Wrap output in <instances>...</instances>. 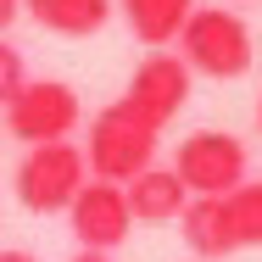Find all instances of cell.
I'll return each mask as SVG.
<instances>
[{"instance_id":"17","label":"cell","mask_w":262,"mask_h":262,"mask_svg":"<svg viewBox=\"0 0 262 262\" xmlns=\"http://www.w3.org/2000/svg\"><path fill=\"white\" fill-rule=\"evenodd\" d=\"M257 128H262V95H257Z\"/></svg>"},{"instance_id":"7","label":"cell","mask_w":262,"mask_h":262,"mask_svg":"<svg viewBox=\"0 0 262 262\" xmlns=\"http://www.w3.org/2000/svg\"><path fill=\"white\" fill-rule=\"evenodd\" d=\"M67 223H73V240H78V251H117L123 240H128V229H134V212H128V195H123V184H106V179H90L78 195H73V207H67Z\"/></svg>"},{"instance_id":"12","label":"cell","mask_w":262,"mask_h":262,"mask_svg":"<svg viewBox=\"0 0 262 262\" xmlns=\"http://www.w3.org/2000/svg\"><path fill=\"white\" fill-rule=\"evenodd\" d=\"M229 212H234L240 246H262V179H246V184L229 195Z\"/></svg>"},{"instance_id":"6","label":"cell","mask_w":262,"mask_h":262,"mask_svg":"<svg viewBox=\"0 0 262 262\" xmlns=\"http://www.w3.org/2000/svg\"><path fill=\"white\" fill-rule=\"evenodd\" d=\"M190 67H184V56L179 51H145V61L134 67V78H128V90H123V101L134 106L151 128H167L184 101H190Z\"/></svg>"},{"instance_id":"11","label":"cell","mask_w":262,"mask_h":262,"mask_svg":"<svg viewBox=\"0 0 262 262\" xmlns=\"http://www.w3.org/2000/svg\"><path fill=\"white\" fill-rule=\"evenodd\" d=\"M28 17L61 39H90L112 17V0H28Z\"/></svg>"},{"instance_id":"5","label":"cell","mask_w":262,"mask_h":262,"mask_svg":"<svg viewBox=\"0 0 262 262\" xmlns=\"http://www.w3.org/2000/svg\"><path fill=\"white\" fill-rule=\"evenodd\" d=\"M78 117H84V101L61 78H28V90L6 106V128L23 145H61V140H73Z\"/></svg>"},{"instance_id":"15","label":"cell","mask_w":262,"mask_h":262,"mask_svg":"<svg viewBox=\"0 0 262 262\" xmlns=\"http://www.w3.org/2000/svg\"><path fill=\"white\" fill-rule=\"evenodd\" d=\"M0 262H39V257H34V251H23V246H6V251H0Z\"/></svg>"},{"instance_id":"9","label":"cell","mask_w":262,"mask_h":262,"mask_svg":"<svg viewBox=\"0 0 262 262\" xmlns=\"http://www.w3.org/2000/svg\"><path fill=\"white\" fill-rule=\"evenodd\" d=\"M123 195H128L134 223H179L184 207H190V190H184V179L173 167H145L140 179L123 184Z\"/></svg>"},{"instance_id":"1","label":"cell","mask_w":262,"mask_h":262,"mask_svg":"<svg viewBox=\"0 0 262 262\" xmlns=\"http://www.w3.org/2000/svg\"><path fill=\"white\" fill-rule=\"evenodd\" d=\"M157 140L162 128H151L134 106L117 101L90 117V134H84V162H90V179H106V184H128L140 179L145 167H157Z\"/></svg>"},{"instance_id":"3","label":"cell","mask_w":262,"mask_h":262,"mask_svg":"<svg viewBox=\"0 0 262 262\" xmlns=\"http://www.w3.org/2000/svg\"><path fill=\"white\" fill-rule=\"evenodd\" d=\"M84 184H90V162H84V145H73V140L28 145L23 162H17V173H11V190H17L23 212H39V217L67 212Z\"/></svg>"},{"instance_id":"4","label":"cell","mask_w":262,"mask_h":262,"mask_svg":"<svg viewBox=\"0 0 262 262\" xmlns=\"http://www.w3.org/2000/svg\"><path fill=\"white\" fill-rule=\"evenodd\" d=\"M173 173L184 179L190 195H234L251 179V151L240 134L229 128H195L179 140L173 151Z\"/></svg>"},{"instance_id":"8","label":"cell","mask_w":262,"mask_h":262,"mask_svg":"<svg viewBox=\"0 0 262 262\" xmlns=\"http://www.w3.org/2000/svg\"><path fill=\"white\" fill-rule=\"evenodd\" d=\"M179 234H184V246L201 262H217V257H229V251H240L229 195H190V207L179 217Z\"/></svg>"},{"instance_id":"10","label":"cell","mask_w":262,"mask_h":262,"mask_svg":"<svg viewBox=\"0 0 262 262\" xmlns=\"http://www.w3.org/2000/svg\"><path fill=\"white\" fill-rule=\"evenodd\" d=\"M190 11H195V0H123L128 34H134L145 51H167V45H179Z\"/></svg>"},{"instance_id":"18","label":"cell","mask_w":262,"mask_h":262,"mask_svg":"<svg viewBox=\"0 0 262 262\" xmlns=\"http://www.w3.org/2000/svg\"><path fill=\"white\" fill-rule=\"evenodd\" d=\"M240 6H257V0H240Z\"/></svg>"},{"instance_id":"16","label":"cell","mask_w":262,"mask_h":262,"mask_svg":"<svg viewBox=\"0 0 262 262\" xmlns=\"http://www.w3.org/2000/svg\"><path fill=\"white\" fill-rule=\"evenodd\" d=\"M67 262H112V257H106V251H73Z\"/></svg>"},{"instance_id":"14","label":"cell","mask_w":262,"mask_h":262,"mask_svg":"<svg viewBox=\"0 0 262 262\" xmlns=\"http://www.w3.org/2000/svg\"><path fill=\"white\" fill-rule=\"evenodd\" d=\"M23 6H28V0H0V39H6V28L23 17Z\"/></svg>"},{"instance_id":"2","label":"cell","mask_w":262,"mask_h":262,"mask_svg":"<svg viewBox=\"0 0 262 262\" xmlns=\"http://www.w3.org/2000/svg\"><path fill=\"white\" fill-rule=\"evenodd\" d=\"M179 56L201 78H240L257 56V39L234 6H195L184 34H179Z\"/></svg>"},{"instance_id":"13","label":"cell","mask_w":262,"mask_h":262,"mask_svg":"<svg viewBox=\"0 0 262 262\" xmlns=\"http://www.w3.org/2000/svg\"><path fill=\"white\" fill-rule=\"evenodd\" d=\"M23 90H28V61H23V51L11 39H0V112L17 101Z\"/></svg>"}]
</instances>
